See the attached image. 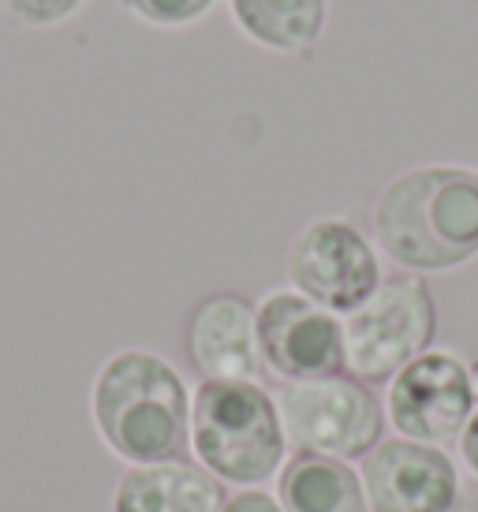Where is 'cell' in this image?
<instances>
[{
    "label": "cell",
    "mask_w": 478,
    "mask_h": 512,
    "mask_svg": "<svg viewBox=\"0 0 478 512\" xmlns=\"http://www.w3.org/2000/svg\"><path fill=\"white\" fill-rule=\"evenodd\" d=\"M90 419L105 449L135 464L183 460L191 449V389L165 356L120 348L90 385Z\"/></svg>",
    "instance_id": "6da1fadb"
},
{
    "label": "cell",
    "mask_w": 478,
    "mask_h": 512,
    "mask_svg": "<svg viewBox=\"0 0 478 512\" xmlns=\"http://www.w3.org/2000/svg\"><path fill=\"white\" fill-rule=\"evenodd\" d=\"M374 240L415 273L456 270L478 255V172L422 165L400 172L374 202Z\"/></svg>",
    "instance_id": "7a4b0ae2"
},
{
    "label": "cell",
    "mask_w": 478,
    "mask_h": 512,
    "mask_svg": "<svg viewBox=\"0 0 478 512\" xmlns=\"http://www.w3.org/2000/svg\"><path fill=\"white\" fill-rule=\"evenodd\" d=\"M284 449L277 397L258 382H202L191 393V456L225 486L269 483Z\"/></svg>",
    "instance_id": "3957f363"
},
{
    "label": "cell",
    "mask_w": 478,
    "mask_h": 512,
    "mask_svg": "<svg viewBox=\"0 0 478 512\" xmlns=\"http://www.w3.org/2000/svg\"><path fill=\"white\" fill-rule=\"evenodd\" d=\"M437 329L434 296L422 277H389L344 314V370L363 385L393 382L419 359Z\"/></svg>",
    "instance_id": "277c9868"
},
{
    "label": "cell",
    "mask_w": 478,
    "mask_h": 512,
    "mask_svg": "<svg viewBox=\"0 0 478 512\" xmlns=\"http://www.w3.org/2000/svg\"><path fill=\"white\" fill-rule=\"evenodd\" d=\"M277 412L288 445L296 453L352 460L366 456L385 434L381 400L352 374H329L310 382H284Z\"/></svg>",
    "instance_id": "5b68a950"
},
{
    "label": "cell",
    "mask_w": 478,
    "mask_h": 512,
    "mask_svg": "<svg viewBox=\"0 0 478 512\" xmlns=\"http://www.w3.org/2000/svg\"><path fill=\"white\" fill-rule=\"evenodd\" d=\"M284 273L292 292L333 314H352L381 277L378 251L363 232L344 217H318L288 243Z\"/></svg>",
    "instance_id": "8992f818"
},
{
    "label": "cell",
    "mask_w": 478,
    "mask_h": 512,
    "mask_svg": "<svg viewBox=\"0 0 478 512\" xmlns=\"http://www.w3.org/2000/svg\"><path fill=\"white\" fill-rule=\"evenodd\" d=\"M471 367L456 352H422L389 382V423L400 438L445 449L475 415Z\"/></svg>",
    "instance_id": "52a82bcc"
},
{
    "label": "cell",
    "mask_w": 478,
    "mask_h": 512,
    "mask_svg": "<svg viewBox=\"0 0 478 512\" xmlns=\"http://www.w3.org/2000/svg\"><path fill=\"white\" fill-rule=\"evenodd\" d=\"M262 367L281 382H310L344 370V322L292 288L269 292L258 307Z\"/></svg>",
    "instance_id": "ba28073f"
},
{
    "label": "cell",
    "mask_w": 478,
    "mask_h": 512,
    "mask_svg": "<svg viewBox=\"0 0 478 512\" xmlns=\"http://www.w3.org/2000/svg\"><path fill=\"white\" fill-rule=\"evenodd\" d=\"M363 490L370 512H456L460 471L437 445L381 438L363 456Z\"/></svg>",
    "instance_id": "9c48e42d"
},
{
    "label": "cell",
    "mask_w": 478,
    "mask_h": 512,
    "mask_svg": "<svg viewBox=\"0 0 478 512\" xmlns=\"http://www.w3.org/2000/svg\"><path fill=\"white\" fill-rule=\"evenodd\" d=\"M187 356L202 382H258V318L254 307L236 292L202 299L187 322Z\"/></svg>",
    "instance_id": "30bf717a"
},
{
    "label": "cell",
    "mask_w": 478,
    "mask_h": 512,
    "mask_svg": "<svg viewBox=\"0 0 478 512\" xmlns=\"http://www.w3.org/2000/svg\"><path fill=\"white\" fill-rule=\"evenodd\" d=\"M228 490L202 464H135L116 479L113 512H225Z\"/></svg>",
    "instance_id": "8fae6325"
},
{
    "label": "cell",
    "mask_w": 478,
    "mask_h": 512,
    "mask_svg": "<svg viewBox=\"0 0 478 512\" xmlns=\"http://www.w3.org/2000/svg\"><path fill=\"white\" fill-rule=\"evenodd\" d=\"M284 512H370L363 475L337 456L296 453L277 471V494Z\"/></svg>",
    "instance_id": "7c38bea8"
},
{
    "label": "cell",
    "mask_w": 478,
    "mask_h": 512,
    "mask_svg": "<svg viewBox=\"0 0 478 512\" xmlns=\"http://www.w3.org/2000/svg\"><path fill=\"white\" fill-rule=\"evenodd\" d=\"M236 27L262 49L307 53L322 38L325 0H228Z\"/></svg>",
    "instance_id": "4fadbf2b"
},
{
    "label": "cell",
    "mask_w": 478,
    "mask_h": 512,
    "mask_svg": "<svg viewBox=\"0 0 478 512\" xmlns=\"http://www.w3.org/2000/svg\"><path fill=\"white\" fill-rule=\"evenodd\" d=\"M124 12L150 27H187L210 12L217 0H120Z\"/></svg>",
    "instance_id": "5bb4252c"
},
{
    "label": "cell",
    "mask_w": 478,
    "mask_h": 512,
    "mask_svg": "<svg viewBox=\"0 0 478 512\" xmlns=\"http://www.w3.org/2000/svg\"><path fill=\"white\" fill-rule=\"evenodd\" d=\"M86 0H0V8L8 19L23 23V27H53L75 15Z\"/></svg>",
    "instance_id": "9a60e30c"
},
{
    "label": "cell",
    "mask_w": 478,
    "mask_h": 512,
    "mask_svg": "<svg viewBox=\"0 0 478 512\" xmlns=\"http://www.w3.org/2000/svg\"><path fill=\"white\" fill-rule=\"evenodd\" d=\"M225 512H284L281 501L266 494V490H239L225 505Z\"/></svg>",
    "instance_id": "2e32d148"
},
{
    "label": "cell",
    "mask_w": 478,
    "mask_h": 512,
    "mask_svg": "<svg viewBox=\"0 0 478 512\" xmlns=\"http://www.w3.org/2000/svg\"><path fill=\"white\" fill-rule=\"evenodd\" d=\"M456 449H460V460L467 464V471L478 479V408H475V415L467 419V427H464V434H460V441H456Z\"/></svg>",
    "instance_id": "e0dca14e"
},
{
    "label": "cell",
    "mask_w": 478,
    "mask_h": 512,
    "mask_svg": "<svg viewBox=\"0 0 478 512\" xmlns=\"http://www.w3.org/2000/svg\"><path fill=\"white\" fill-rule=\"evenodd\" d=\"M467 367H471V393H475V404H478V359L467 363Z\"/></svg>",
    "instance_id": "ac0fdd59"
}]
</instances>
